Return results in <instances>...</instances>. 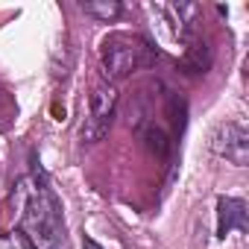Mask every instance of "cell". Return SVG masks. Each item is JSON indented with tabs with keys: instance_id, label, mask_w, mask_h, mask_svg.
Here are the masks:
<instances>
[{
	"instance_id": "obj_1",
	"label": "cell",
	"mask_w": 249,
	"mask_h": 249,
	"mask_svg": "<svg viewBox=\"0 0 249 249\" xmlns=\"http://www.w3.org/2000/svg\"><path fill=\"white\" fill-rule=\"evenodd\" d=\"M15 211H18V229L21 237L33 249H68L65 234V217L56 194L44 182V176L30 173L15 185L12 194Z\"/></svg>"
},
{
	"instance_id": "obj_3",
	"label": "cell",
	"mask_w": 249,
	"mask_h": 249,
	"mask_svg": "<svg viewBox=\"0 0 249 249\" xmlns=\"http://www.w3.org/2000/svg\"><path fill=\"white\" fill-rule=\"evenodd\" d=\"M114 103H117V91L114 85L103 82L94 88L91 94V111H88V120L82 126V141H100L108 126H111V114H114Z\"/></svg>"
},
{
	"instance_id": "obj_2",
	"label": "cell",
	"mask_w": 249,
	"mask_h": 249,
	"mask_svg": "<svg viewBox=\"0 0 249 249\" xmlns=\"http://www.w3.org/2000/svg\"><path fill=\"white\" fill-rule=\"evenodd\" d=\"M144 62H150V44L144 38L126 36V33H117V36L106 38V44H103V68H106L108 79L129 76Z\"/></svg>"
},
{
	"instance_id": "obj_6",
	"label": "cell",
	"mask_w": 249,
	"mask_h": 249,
	"mask_svg": "<svg viewBox=\"0 0 249 249\" xmlns=\"http://www.w3.org/2000/svg\"><path fill=\"white\" fill-rule=\"evenodd\" d=\"M82 12L85 15H94L100 21H114L123 12V6L117 3V0H100V3H82Z\"/></svg>"
},
{
	"instance_id": "obj_5",
	"label": "cell",
	"mask_w": 249,
	"mask_h": 249,
	"mask_svg": "<svg viewBox=\"0 0 249 249\" xmlns=\"http://www.w3.org/2000/svg\"><path fill=\"white\" fill-rule=\"evenodd\" d=\"M231 231H246V205L231 196L217 199V234L226 237Z\"/></svg>"
},
{
	"instance_id": "obj_4",
	"label": "cell",
	"mask_w": 249,
	"mask_h": 249,
	"mask_svg": "<svg viewBox=\"0 0 249 249\" xmlns=\"http://www.w3.org/2000/svg\"><path fill=\"white\" fill-rule=\"evenodd\" d=\"M211 147H214L217 156H223L231 164L243 167L246 159H249V132L240 126V123H223L211 138Z\"/></svg>"
},
{
	"instance_id": "obj_7",
	"label": "cell",
	"mask_w": 249,
	"mask_h": 249,
	"mask_svg": "<svg viewBox=\"0 0 249 249\" xmlns=\"http://www.w3.org/2000/svg\"><path fill=\"white\" fill-rule=\"evenodd\" d=\"M82 249H103L97 240H91V237H82Z\"/></svg>"
}]
</instances>
